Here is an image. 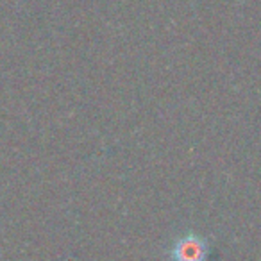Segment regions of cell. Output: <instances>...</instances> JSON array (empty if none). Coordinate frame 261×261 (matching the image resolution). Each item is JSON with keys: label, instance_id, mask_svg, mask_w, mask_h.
<instances>
[{"label": "cell", "instance_id": "6da1fadb", "mask_svg": "<svg viewBox=\"0 0 261 261\" xmlns=\"http://www.w3.org/2000/svg\"><path fill=\"white\" fill-rule=\"evenodd\" d=\"M207 254H210L207 240L195 232L179 236L168 250L170 261H206Z\"/></svg>", "mask_w": 261, "mask_h": 261}]
</instances>
